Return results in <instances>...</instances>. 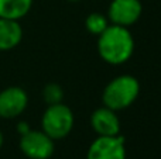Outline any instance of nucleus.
Returning <instances> with one entry per match:
<instances>
[{
    "instance_id": "1a4fd4ad",
    "label": "nucleus",
    "mask_w": 161,
    "mask_h": 159,
    "mask_svg": "<svg viewBox=\"0 0 161 159\" xmlns=\"http://www.w3.org/2000/svg\"><path fill=\"white\" fill-rule=\"evenodd\" d=\"M23 28L17 20L0 17V51H11L21 42Z\"/></svg>"
},
{
    "instance_id": "f257e3e1",
    "label": "nucleus",
    "mask_w": 161,
    "mask_h": 159,
    "mask_svg": "<svg viewBox=\"0 0 161 159\" xmlns=\"http://www.w3.org/2000/svg\"><path fill=\"white\" fill-rule=\"evenodd\" d=\"M97 52L109 65H122L131 58L134 52V39L127 27L109 24L97 35Z\"/></svg>"
},
{
    "instance_id": "39448f33",
    "label": "nucleus",
    "mask_w": 161,
    "mask_h": 159,
    "mask_svg": "<svg viewBox=\"0 0 161 159\" xmlns=\"http://www.w3.org/2000/svg\"><path fill=\"white\" fill-rule=\"evenodd\" d=\"M143 6L140 0H112L108 8L109 23L122 27H130L140 18Z\"/></svg>"
},
{
    "instance_id": "6e6552de",
    "label": "nucleus",
    "mask_w": 161,
    "mask_h": 159,
    "mask_svg": "<svg viewBox=\"0 0 161 159\" xmlns=\"http://www.w3.org/2000/svg\"><path fill=\"white\" fill-rule=\"evenodd\" d=\"M91 127L97 137H114L120 134V120L116 111L105 106L92 113Z\"/></svg>"
},
{
    "instance_id": "9d476101",
    "label": "nucleus",
    "mask_w": 161,
    "mask_h": 159,
    "mask_svg": "<svg viewBox=\"0 0 161 159\" xmlns=\"http://www.w3.org/2000/svg\"><path fill=\"white\" fill-rule=\"evenodd\" d=\"M31 6L33 0H0V17L19 21L27 16Z\"/></svg>"
},
{
    "instance_id": "423d86ee",
    "label": "nucleus",
    "mask_w": 161,
    "mask_h": 159,
    "mask_svg": "<svg viewBox=\"0 0 161 159\" xmlns=\"http://www.w3.org/2000/svg\"><path fill=\"white\" fill-rule=\"evenodd\" d=\"M86 159H126L125 137H97L88 148Z\"/></svg>"
},
{
    "instance_id": "9b49d317",
    "label": "nucleus",
    "mask_w": 161,
    "mask_h": 159,
    "mask_svg": "<svg viewBox=\"0 0 161 159\" xmlns=\"http://www.w3.org/2000/svg\"><path fill=\"white\" fill-rule=\"evenodd\" d=\"M109 20L102 13H91L85 18V27L93 35H100L103 31L108 28Z\"/></svg>"
},
{
    "instance_id": "ddd939ff",
    "label": "nucleus",
    "mask_w": 161,
    "mask_h": 159,
    "mask_svg": "<svg viewBox=\"0 0 161 159\" xmlns=\"http://www.w3.org/2000/svg\"><path fill=\"white\" fill-rule=\"evenodd\" d=\"M30 126H28L25 121H20L19 124H17V132H19L20 135H23V134H25V132H28L30 131Z\"/></svg>"
},
{
    "instance_id": "4468645a",
    "label": "nucleus",
    "mask_w": 161,
    "mask_h": 159,
    "mask_svg": "<svg viewBox=\"0 0 161 159\" xmlns=\"http://www.w3.org/2000/svg\"><path fill=\"white\" fill-rule=\"evenodd\" d=\"M3 142H4V137H3V132L0 131V149H2V146H3Z\"/></svg>"
},
{
    "instance_id": "7ed1b4c3",
    "label": "nucleus",
    "mask_w": 161,
    "mask_h": 159,
    "mask_svg": "<svg viewBox=\"0 0 161 159\" xmlns=\"http://www.w3.org/2000/svg\"><path fill=\"white\" fill-rule=\"evenodd\" d=\"M74 123L72 110L64 103L50 104L41 118L42 131L54 141L68 137L74 128Z\"/></svg>"
},
{
    "instance_id": "20e7f679",
    "label": "nucleus",
    "mask_w": 161,
    "mask_h": 159,
    "mask_svg": "<svg viewBox=\"0 0 161 159\" xmlns=\"http://www.w3.org/2000/svg\"><path fill=\"white\" fill-rule=\"evenodd\" d=\"M20 149L28 159H50L54 154V140L44 131L30 130L20 135Z\"/></svg>"
},
{
    "instance_id": "2eb2a0df",
    "label": "nucleus",
    "mask_w": 161,
    "mask_h": 159,
    "mask_svg": "<svg viewBox=\"0 0 161 159\" xmlns=\"http://www.w3.org/2000/svg\"><path fill=\"white\" fill-rule=\"evenodd\" d=\"M68 2H72V3H78V2H80V0H68Z\"/></svg>"
},
{
    "instance_id": "f8f14e48",
    "label": "nucleus",
    "mask_w": 161,
    "mask_h": 159,
    "mask_svg": "<svg viewBox=\"0 0 161 159\" xmlns=\"http://www.w3.org/2000/svg\"><path fill=\"white\" fill-rule=\"evenodd\" d=\"M42 97L44 101L50 104H58L64 100V90L58 83H48L42 90Z\"/></svg>"
},
{
    "instance_id": "f03ea898",
    "label": "nucleus",
    "mask_w": 161,
    "mask_h": 159,
    "mask_svg": "<svg viewBox=\"0 0 161 159\" xmlns=\"http://www.w3.org/2000/svg\"><path fill=\"white\" fill-rule=\"evenodd\" d=\"M140 93V83L131 75H120L112 79L102 93L103 106L114 111L125 110L136 101Z\"/></svg>"
},
{
    "instance_id": "0eeeda50",
    "label": "nucleus",
    "mask_w": 161,
    "mask_h": 159,
    "mask_svg": "<svg viewBox=\"0 0 161 159\" xmlns=\"http://www.w3.org/2000/svg\"><path fill=\"white\" fill-rule=\"evenodd\" d=\"M28 106V96L19 86L6 87L0 92V117L6 120L19 117Z\"/></svg>"
}]
</instances>
